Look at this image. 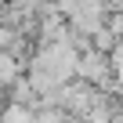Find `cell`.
<instances>
[{
    "mask_svg": "<svg viewBox=\"0 0 123 123\" xmlns=\"http://www.w3.org/2000/svg\"><path fill=\"white\" fill-rule=\"evenodd\" d=\"M22 80V65H18V62L7 54V51H0V87H11V83H18Z\"/></svg>",
    "mask_w": 123,
    "mask_h": 123,
    "instance_id": "obj_1",
    "label": "cell"
},
{
    "mask_svg": "<svg viewBox=\"0 0 123 123\" xmlns=\"http://www.w3.org/2000/svg\"><path fill=\"white\" fill-rule=\"evenodd\" d=\"M0 123H33V109H22V105H4V109H0Z\"/></svg>",
    "mask_w": 123,
    "mask_h": 123,
    "instance_id": "obj_2",
    "label": "cell"
}]
</instances>
